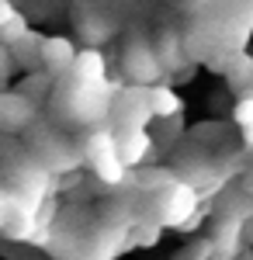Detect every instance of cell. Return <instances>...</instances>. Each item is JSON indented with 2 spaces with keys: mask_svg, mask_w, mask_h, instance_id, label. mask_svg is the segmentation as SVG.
I'll use <instances>...</instances> for the list:
<instances>
[{
  "mask_svg": "<svg viewBox=\"0 0 253 260\" xmlns=\"http://www.w3.org/2000/svg\"><path fill=\"white\" fill-rule=\"evenodd\" d=\"M14 52H11V49H7V45H0V80H7V77H11V73H14Z\"/></svg>",
  "mask_w": 253,
  "mask_h": 260,
  "instance_id": "obj_19",
  "label": "cell"
},
{
  "mask_svg": "<svg viewBox=\"0 0 253 260\" xmlns=\"http://www.w3.org/2000/svg\"><path fill=\"white\" fill-rule=\"evenodd\" d=\"M115 128H146V121L153 118V108H149V87H121L115 94V104L108 108Z\"/></svg>",
  "mask_w": 253,
  "mask_h": 260,
  "instance_id": "obj_3",
  "label": "cell"
},
{
  "mask_svg": "<svg viewBox=\"0 0 253 260\" xmlns=\"http://www.w3.org/2000/svg\"><path fill=\"white\" fill-rule=\"evenodd\" d=\"M149 108H153V118H177L184 111L180 98H177L170 87H163V83H153L149 87Z\"/></svg>",
  "mask_w": 253,
  "mask_h": 260,
  "instance_id": "obj_11",
  "label": "cell"
},
{
  "mask_svg": "<svg viewBox=\"0 0 253 260\" xmlns=\"http://www.w3.org/2000/svg\"><path fill=\"white\" fill-rule=\"evenodd\" d=\"M83 153H87V163H90V170L98 174L104 184H121L125 180V174H129V167L121 163V156H118L115 149V136L111 132H94L90 139H87V146H83Z\"/></svg>",
  "mask_w": 253,
  "mask_h": 260,
  "instance_id": "obj_2",
  "label": "cell"
},
{
  "mask_svg": "<svg viewBox=\"0 0 253 260\" xmlns=\"http://www.w3.org/2000/svg\"><path fill=\"white\" fill-rule=\"evenodd\" d=\"M243 246H253V215L243 219Z\"/></svg>",
  "mask_w": 253,
  "mask_h": 260,
  "instance_id": "obj_21",
  "label": "cell"
},
{
  "mask_svg": "<svg viewBox=\"0 0 253 260\" xmlns=\"http://www.w3.org/2000/svg\"><path fill=\"white\" fill-rule=\"evenodd\" d=\"M253 215V194L250 191H226L218 198V219H250Z\"/></svg>",
  "mask_w": 253,
  "mask_h": 260,
  "instance_id": "obj_10",
  "label": "cell"
},
{
  "mask_svg": "<svg viewBox=\"0 0 253 260\" xmlns=\"http://www.w3.org/2000/svg\"><path fill=\"white\" fill-rule=\"evenodd\" d=\"M226 83L233 87V90H246L253 87V56L246 52H233V59L226 66Z\"/></svg>",
  "mask_w": 253,
  "mask_h": 260,
  "instance_id": "obj_12",
  "label": "cell"
},
{
  "mask_svg": "<svg viewBox=\"0 0 253 260\" xmlns=\"http://www.w3.org/2000/svg\"><path fill=\"white\" fill-rule=\"evenodd\" d=\"M233 118H236V125L243 128V136H246V146L253 149V90L239 98V104H236V111H233Z\"/></svg>",
  "mask_w": 253,
  "mask_h": 260,
  "instance_id": "obj_13",
  "label": "cell"
},
{
  "mask_svg": "<svg viewBox=\"0 0 253 260\" xmlns=\"http://www.w3.org/2000/svg\"><path fill=\"white\" fill-rule=\"evenodd\" d=\"M28 31H31V28H28V21L21 18V14H14V18L0 28V45H7V49H11V45H14V42H21Z\"/></svg>",
  "mask_w": 253,
  "mask_h": 260,
  "instance_id": "obj_15",
  "label": "cell"
},
{
  "mask_svg": "<svg viewBox=\"0 0 253 260\" xmlns=\"http://www.w3.org/2000/svg\"><path fill=\"white\" fill-rule=\"evenodd\" d=\"M160 222H146V225H139L136 229V236H132V243H146V246H153L156 240H160Z\"/></svg>",
  "mask_w": 253,
  "mask_h": 260,
  "instance_id": "obj_18",
  "label": "cell"
},
{
  "mask_svg": "<svg viewBox=\"0 0 253 260\" xmlns=\"http://www.w3.org/2000/svg\"><path fill=\"white\" fill-rule=\"evenodd\" d=\"M35 118V104L21 94H0V132H18Z\"/></svg>",
  "mask_w": 253,
  "mask_h": 260,
  "instance_id": "obj_8",
  "label": "cell"
},
{
  "mask_svg": "<svg viewBox=\"0 0 253 260\" xmlns=\"http://www.w3.org/2000/svg\"><path fill=\"white\" fill-rule=\"evenodd\" d=\"M215 250H212V240L205 236V240H191L187 246H180L174 253V260H212Z\"/></svg>",
  "mask_w": 253,
  "mask_h": 260,
  "instance_id": "obj_14",
  "label": "cell"
},
{
  "mask_svg": "<svg viewBox=\"0 0 253 260\" xmlns=\"http://www.w3.org/2000/svg\"><path fill=\"white\" fill-rule=\"evenodd\" d=\"M233 260H253V246H243V250H239Z\"/></svg>",
  "mask_w": 253,
  "mask_h": 260,
  "instance_id": "obj_22",
  "label": "cell"
},
{
  "mask_svg": "<svg viewBox=\"0 0 253 260\" xmlns=\"http://www.w3.org/2000/svg\"><path fill=\"white\" fill-rule=\"evenodd\" d=\"M70 77L77 83H104V56H101L98 49L77 52V59L70 66Z\"/></svg>",
  "mask_w": 253,
  "mask_h": 260,
  "instance_id": "obj_9",
  "label": "cell"
},
{
  "mask_svg": "<svg viewBox=\"0 0 253 260\" xmlns=\"http://www.w3.org/2000/svg\"><path fill=\"white\" fill-rule=\"evenodd\" d=\"M153 198H156V222L160 225H174V229L198 208V191L191 184H184L180 177L174 184L153 191Z\"/></svg>",
  "mask_w": 253,
  "mask_h": 260,
  "instance_id": "obj_1",
  "label": "cell"
},
{
  "mask_svg": "<svg viewBox=\"0 0 253 260\" xmlns=\"http://www.w3.org/2000/svg\"><path fill=\"white\" fill-rule=\"evenodd\" d=\"M125 73H129L136 83H142V87L156 83L160 77H163V66H160V59H156V49L142 45V42L129 45V52H125Z\"/></svg>",
  "mask_w": 253,
  "mask_h": 260,
  "instance_id": "obj_4",
  "label": "cell"
},
{
  "mask_svg": "<svg viewBox=\"0 0 253 260\" xmlns=\"http://www.w3.org/2000/svg\"><path fill=\"white\" fill-rule=\"evenodd\" d=\"M14 14H18V11H14V4H11V0H0V28L14 18Z\"/></svg>",
  "mask_w": 253,
  "mask_h": 260,
  "instance_id": "obj_20",
  "label": "cell"
},
{
  "mask_svg": "<svg viewBox=\"0 0 253 260\" xmlns=\"http://www.w3.org/2000/svg\"><path fill=\"white\" fill-rule=\"evenodd\" d=\"M45 90H52V83H49V77H28V80L21 83V98H28L31 101V104H35V101L42 98V94H45Z\"/></svg>",
  "mask_w": 253,
  "mask_h": 260,
  "instance_id": "obj_17",
  "label": "cell"
},
{
  "mask_svg": "<svg viewBox=\"0 0 253 260\" xmlns=\"http://www.w3.org/2000/svg\"><path fill=\"white\" fill-rule=\"evenodd\" d=\"M77 59V49H73V42L70 39H42L39 45V62L52 73V77H62V73H70V66Z\"/></svg>",
  "mask_w": 253,
  "mask_h": 260,
  "instance_id": "obj_5",
  "label": "cell"
},
{
  "mask_svg": "<svg viewBox=\"0 0 253 260\" xmlns=\"http://www.w3.org/2000/svg\"><path fill=\"white\" fill-rule=\"evenodd\" d=\"M208 240H212L215 260H233L243 250V222L239 219H218Z\"/></svg>",
  "mask_w": 253,
  "mask_h": 260,
  "instance_id": "obj_6",
  "label": "cell"
},
{
  "mask_svg": "<svg viewBox=\"0 0 253 260\" xmlns=\"http://www.w3.org/2000/svg\"><path fill=\"white\" fill-rule=\"evenodd\" d=\"M87 260H104V257H87Z\"/></svg>",
  "mask_w": 253,
  "mask_h": 260,
  "instance_id": "obj_23",
  "label": "cell"
},
{
  "mask_svg": "<svg viewBox=\"0 0 253 260\" xmlns=\"http://www.w3.org/2000/svg\"><path fill=\"white\" fill-rule=\"evenodd\" d=\"M111 136H115V149L125 167H136L146 160V153H149V132L146 128H115Z\"/></svg>",
  "mask_w": 253,
  "mask_h": 260,
  "instance_id": "obj_7",
  "label": "cell"
},
{
  "mask_svg": "<svg viewBox=\"0 0 253 260\" xmlns=\"http://www.w3.org/2000/svg\"><path fill=\"white\" fill-rule=\"evenodd\" d=\"M174 180H177L174 170H142V174H139V184L146 187V194H153V191L167 187V184H174Z\"/></svg>",
  "mask_w": 253,
  "mask_h": 260,
  "instance_id": "obj_16",
  "label": "cell"
}]
</instances>
